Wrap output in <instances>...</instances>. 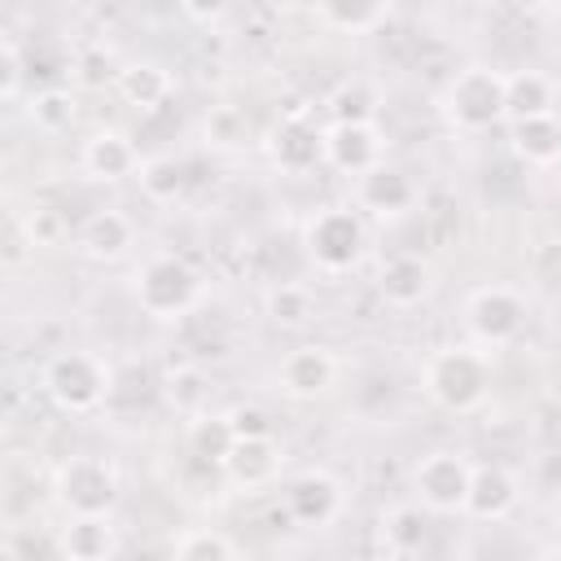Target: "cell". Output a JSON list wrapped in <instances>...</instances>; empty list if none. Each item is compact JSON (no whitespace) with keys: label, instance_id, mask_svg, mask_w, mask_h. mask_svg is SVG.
<instances>
[{"label":"cell","instance_id":"cell-1","mask_svg":"<svg viewBox=\"0 0 561 561\" xmlns=\"http://www.w3.org/2000/svg\"><path fill=\"white\" fill-rule=\"evenodd\" d=\"M131 294H136V307L145 316H153V320H180V316H188L197 307L202 276L180 254H153V259L140 263Z\"/></svg>","mask_w":561,"mask_h":561},{"label":"cell","instance_id":"cell-2","mask_svg":"<svg viewBox=\"0 0 561 561\" xmlns=\"http://www.w3.org/2000/svg\"><path fill=\"white\" fill-rule=\"evenodd\" d=\"M421 386L443 412H473L491 390V368L478 351L447 346V351L430 355V364L421 373Z\"/></svg>","mask_w":561,"mask_h":561},{"label":"cell","instance_id":"cell-3","mask_svg":"<svg viewBox=\"0 0 561 561\" xmlns=\"http://www.w3.org/2000/svg\"><path fill=\"white\" fill-rule=\"evenodd\" d=\"M44 390L61 412H96L110 403L114 368L88 351H61L44 364Z\"/></svg>","mask_w":561,"mask_h":561},{"label":"cell","instance_id":"cell-4","mask_svg":"<svg viewBox=\"0 0 561 561\" xmlns=\"http://www.w3.org/2000/svg\"><path fill=\"white\" fill-rule=\"evenodd\" d=\"M364 241H368L364 219H359V210H351V206H324V210H316V215L307 219V228H302L307 259H311L320 272H333V276H337V272H351V267L359 263Z\"/></svg>","mask_w":561,"mask_h":561},{"label":"cell","instance_id":"cell-5","mask_svg":"<svg viewBox=\"0 0 561 561\" xmlns=\"http://www.w3.org/2000/svg\"><path fill=\"white\" fill-rule=\"evenodd\" d=\"M443 110L460 131H486L504 118V75L491 66H465L443 92Z\"/></svg>","mask_w":561,"mask_h":561},{"label":"cell","instance_id":"cell-6","mask_svg":"<svg viewBox=\"0 0 561 561\" xmlns=\"http://www.w3.org/2000/svg\"><path fill=\"white\" fill-rule=\"evenodd\" d=\"M57 504L66 513H114L118 504V473L101 456H70L57 469Z\"/></svg>","mask_w":561,"mask_h":561},{"label":"cell","instance_id":"cell-7","mask_svg":"<svg viewBox=\"0 0 561 561\" xmlns=\"http://www.w3.org/2000/svg\"><path fill=\"white\" fill-rule=\"evenodd\" d=\"M465 320H469V333L482 346H508L526 329V298L508 285H482V289L469 294Z\"/></svg>","mask_w":561,"mask_h":561},{"label":"cell","instance_id":"cell-8","mask_svg":"<svg viewBox=\"0 0 561 561\" xmlns=\"http://www.w3.org/2000/svg\"><path fill=\"white\" fill-rule=\"evenodd\" d=\"M473 465L460 451H425L412 469V491L430 513H465Z\"/></svg>","mask_w":561,"mask_h":561},{"label":"cell","instance_id":"cell-9","mask_svg":"<svg viewBox=\"0 0 561 561\" xmlns=\"http://www.w3.org/2000/svg\"><path fill=\"white\" fill-rule=\"evenodd\" d=\"M342 513V482L324 469H307L285 486V517L294 526H329Z\"/></svg>","mask_w":561,"mask_h":561},{"label":"cell","instance_id":"cell-10","mask_svg":"<svg viewBox=\"0 0 561 561\" xmlns=\"http://www.w3.org/2000/svg\"><path fill=\"white\" fill-rule=\"evenodd\" d=\"M267 153H272V162H276L280 171L302 175V171H311V167L324 162V127H316V123L298 110V114H289V118H280V123L272 127Z\"/></svg>","mask_w":561,"mask_h":561},{"label":"cell","instance_id":"cell-11","mask_svg":"<svg viewBox=\"0 0 561 561\" xmlns=\"http://www.w3.org/2000/svg\"><path fill=\"white\" fill-rule=\"evenodd\" d=\"M324 162L342 175H364L381 162V131L377 123H329L324 127Z\"/></svg>","mask_w":561,"mask_h":561},{"label":"cell","instance_id":"cell-12","mask_svg":"<svg viewBox=\"0 0 561 561\" xmlns=\"http://www.w3.org/2000/svg\"><path fill=\"white\" fill-rule=\"evenodd\" d=\"M355 202H359L364 210L390 219V215L412 210L416 184H412L408 171H399V167H390V162H377V167H368L364 175H355Z\"/></svg>","mask_w":561,"mask_h":561},{"label":"cell","instance_id":"cell-13","mask_svg":"<svg viewBox=\"0 0 561 561\" xmlns=\"http://www.w3.org/2000/svg\"><path fill=\"white\" fill-rule=\"evenodd\" d=\"M276 381L289 399H320L337 381V364L324 346H294V351H285Z\"/></svg>","mask_w":561,"mask_h":561},{"label":"cell","instance_id":"cell-14","mask_svg":"<svg viewBox=\"0 0 561 561\" xmlns=\"http://www.w3.org/2000/svg\"><path fill=\"white\" fill-rule=\"evenodd\" d=\"M57 548L66 561H110L118 557V530L110 513H70V522L57 530Z\"/></svg>","mask_w":561,"mask_h":561},{"label":"cell","instance_id":"cell-15","mask_svg":"<svg viewBox=\"0 0 561 561\" xmlns=\"http://www.w3.org/2000/svg\"><path fill=\"white\" fill-rule=\"evenodd\" d=\"M430 289H434V267L421 254H390L377 267V294L390 307H416L430 298Z\"/></svg>","mask_w":561,"mask_h":561},{"label":"cell","instance_id":"cell-16","mask_svg":"<svg viewBox=\"0 0 561 561\" xmlns=\"http://www.w3.org/2000/svg\"><path fill=\"white\" fill-rule=\"evenodd\" d=\"M517 478L504 469V465H473L469 473V500H465V513L478 517V522H500L517 508Z\"/></svg>","mask_w":561,"mask_h":561},{"label":"cell","instance_id":"cell-17","mask_svg":"<svg viewBox=\"0 0 561 561\" xmlns=\"http://www.w3.org/2000/svg\"><path fill=\"white\" fill-rule=\"evenodd\" d=\"M219 469L228 473V482H237V486H245V491H250V486H267V482L280 473V443H276V434L237 438Z\"/></svg>","mask_w":561,"mask_h":561},{"label":"cell","instance_id":"cell-18","mask_svg":"<svg viewBox=\"0 0 561 561\" xmlns=\"http://www.w3.org/2000/svg\"><path fill=\"white\" fill-rule=\"evenodd\" d=\"M508 149L526 167H552V162H561V118L557 114H539V118L508 123Z\"/></svg>","mask_w":561,"mask_h":561},{"label":"cell","instance_id":"cell-19","mask_svg":"<svg viewBox=\"0 0 561 561\" xmlns=\"http://www.w3.org/2000/svg\"><path fill=\"white\" fill-rule=\"evenodd\" d=\"M430 508L421 504V500H412V504H394V508H386L381 513V548L390 552V557H412V552H421L425 543H430Z\"/></svg>","mask_w":561,"mask_h":561},{"label":"cell","instance_id":"cell-20","mask_svg":"<svg viewBox=\"0 0 561 561\" xmlns=\"http://www.w3.org/2000/svg\"><path fill=\"white\" fill-rule=\"evenodd\" d=\"M539 114H557V88L543 70H517L504 75V118H539Z\"/></svg>","mask_w":561,"mask_h":561},{"label":"cell","instance_id":"cell-21","mask_svg":"<svg viewBox=\"0 0 561 561\" xmlns=\"http://www.w3.org/2000/svg\"><path fill=\"white\" fill-rule=\"evenodd\" d=\"M131 241H136V228H131V219H127L123 210H96V215H88L83 228H79V250H83L88 259H96V263L123 259Z\"/></svg>","mask_w":561,"mask_h":561},{"label":"cell","instance_id":"cell-22","mask_svg":"<svg viewBox=\"0 0 561 561\" xmlns=\"http://www.w3.org/2000/svg\"><path fill=\"white\" fill-rule=\"evenodd\" d=\"M140 158H136V145L123 136V131H96L88 145H83V171L92 180H127L136 175Z\"/></svg>","mask_w":561,"mask_h":561},{"label":"cell","instance_id":"cell-23","mask_svg":"<svg viewBox=\"0 0 561 561\" xmlns=\"http://www.w3.org/2000/svg\"><path fill=\"white\" fill-rule=\"evenodd\" d=\"M118 96L127 101V105H136V110H158V105H167V96H171V75H167V66H158V61H127V66H118Z\"/></svg>","mask_w":561,"mask_h":561},{"label":"cell","instance_id":"cell-24","mask_svg":"<svg viewBox=\"0 0 561 561\" xmlns=\"http://www.w3.org/2000/svg\"><path fill=\"white\" fill-rule=\"evenodd\" d=\"M136 180H140V193L149 202H175L188 188V167L175 153H153L136 167Z\"/></svg>","mask_w":561,"mask_h":561},{"label":"cell","instance_id":"cell-25","mask_svg":"<svg viewBox=\"0 0 561 561\" xmlns=\"http://www.w3.org/2000/svg\"><path fill=\"white\" fill-rule=\"evenodd\" d=\"M324 110H329L333 123H373L377 110H381V96H377L373 83H364V79H346V83H337V88L329 92Z\"/></svg>","mask_w":561,"mask_h":561},{"label":"cell","instance_id":"cell-26","mask_svg":"<svg viewBox=\"0 0 561 561\" xmlns=\"http://www.w3.org/2000/svg\"><path fill=\"white\" fill-rule=\"evenodd\" d=\"M75 118H79V101H75L70 88L53 83V88H39V92H35V101H31V123H35V131L61 136V131H70Z\"/></svg>","mask_w":561,"mask_h":561},{"label":"cell","instance_id":"cell-27","mask_svg":"<svg viewBox=\"0 0 561 561\" xmlns=\"http://www.w3.org/2000/svg\"><path fill=\"white\" fill-rule=\"evenodd\" d=\"M162 394L171 399V408H175V412L197 416V412L206 408L210 381H206V373H202L197 364H175V368L162 377Z\"/></svg>","mask_w":561,"mask_h":561},{"label":"cell","instance_id":"cell-28","mask_svg":"<svg viewBox=\"0 0 561 561\" xmlns=\"http://www.w3.org/2000/svg\"><path fill=\"white\" fill-rule=\"evenodd\" d=\"M237 434L228 425V416H197L193 430H188V451L202 460V465H224V456L232 451Z\"/></svg>","mask_w":561,"mask_h":561},{"label":"cell","instance_id":"cell-29","mask_svg":"<svg viewBox=\"0 0 561 561\" xmlns=\"http://www.w3.org/2000/svg\"><path fill=\"white\" fill-rule=\"evenodd\" d=\"M267 316H272L280 329H302V324L316 316V298H311L307 285L280 280V285L267 294Z\"/></svg>","mask_w":561,"mask_h":561},{"label":"cell","instance_id":"cell-30","mask_svg":"<svg viewBox=\"0 0 561 561\" xmlns=\"http://www.w3.org/2000/svg\"><path fill=\"white\" fill-rule=\"evenodd\" d=\"M237 552H241V543L224 530H184L171 543V557H180V561H232Z\"/></svg>","mask_w":561,"mask_h":561},{"label":"cell","instance_id":"cell-31","mask_svg":"<svg viewBox=\"0 0 561 561\" xmlns=\"http://www.w3.org/2000/svg\"><path fill=\"white\" fill-rule=\"evenodd\" d=\"M320 13L337 31H373L386 18V0H320Z\"/></svg>","mask_w":561,"mask_h":561},{"label":"cell","instance_id":"cell-32","mask_svg":"<svg viewBox=\"0 0 561 561\" xmlns=\"http://www.w3.org/2000/svg\"><path fill=\"white\" fill-rule=\"evenodd\" d=\"M75 79L83 88H101V83L118 79V70H114V61H110L105 48H83V53H75Z\"/></svg>","mask_w":561,"mask_h":561},{"label":"cell","instance_id":"cell-33","mask_svg":"<svg viewBox=\"0 0 561 561\" xmlns=\"http://www.w3.org/2000/svg\"><path fill=\"white\" fill-rule=\"evenodd\" d=\"M206 140H215V145H241L245 140V114L241 110H232V105H219V110H210V118H206Z\"/></svg>","mask_w":561,"mask_h":561},{"label":"cell","instance_id":"cell-34","mask_svg":"<svg viewBox=\"0 0 561 561\" xmlns=\"http://www.w3.org/2000/svg\"><path fill=\"white\" fill-rule=\"evenodd\" d=\"M228 425H232L237 438H263V434H276V425H272V416H267L263 403H237V408L228 412Z\"/></svg>","mask_w":561,"mask_h":561},{"label":"cell","instance_id":"cell-35","mask_svg":"<svg viewBox=\"0 0 561 561\" xmlns=\"http://www.w3.org/2000/svg\"><path fill=\"white\" fill-rule=\"evenodd\" d=\"M26 228H31L35 245H53V241L61 237V219H57V210H48V206H35L31 219H26Z\"/></svg>","mask_w":561,"mask_h":561},{"label":"cell","instance_id":"cell-36","mask_svg":"<svg viewBox=\"0 0 561 561\" xmlns=\"http://www.w3.org/2000/svg\"><path fill=\"white\" fill-rule=\"evenodd\" d=\"M26 245H35L31 228H22L18 219H9V232H4V263H9V267H18V263L26 259Z\"/></svg>","mask_w":561,"mask_h":561},{"label":"cell","instance_id":"cell-37","mask_svg":"<svg viewBox=\"0 0 561 561\" xmlns=\"http://www.w3.org/2000/svg\"><path fill=\"white\" fill-rule=\"evenodd\" d=\"M22 53H18V44L13 39H4V83H0V92L4 96H18V88H22Z\"/></svg>","mask_w":561,"mask_h":561},{"label":"cell","instance_id":"cell-38","mask_svg":"<svg viewBox=\"0 0 561 561\" xmlns=\"http://www.w3.org/2000/svg\"><path fill=\"white\" fill-rule=\"evenodd\" d=\"M180 9H184L193 22H215V18H224L228 0H180Z\"/></svg>","mask_w":561,"mask_h":561},{"label":"cell","instance_id":"cell-39","mask_svg":"<svg viewBox=\"0 0 561 561\" xmlns=\"http://www.w3.org/2000/svg\"><path fill=\"white\" fill-rule=\"evenodd\" d=\"M548 4H552V9H557V13H561V0H548Z\"/></svg>","mask_w":561,"mask_h":561}]
</instances>
